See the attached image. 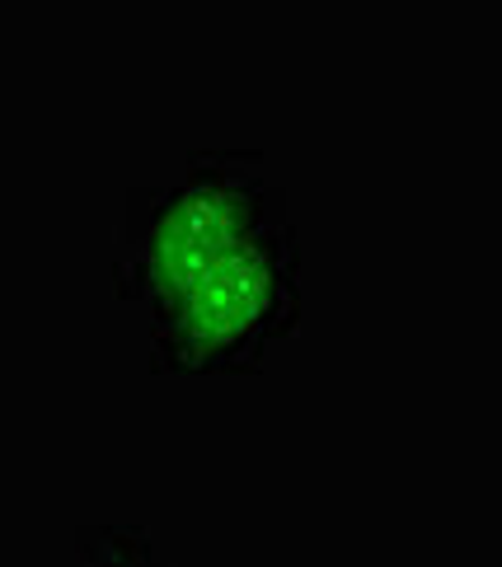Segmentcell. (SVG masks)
I'll return each mask as SVG.
<instances>
[{
    "mask_svg": "<svg viewBox=\"0 0 502 567\" xmlns=\"http://www.w3.org/2000/svg\"><path fill=\"white\" fill-rule=\"evenodd\" d=\"M300 254L287 220L254 230L245 245L193 281L174 306L151 315V352L174 375H245L300 319Z\"/></svg>",
    "mask_w": 502,
    "mask_h": 567,
    "instance_id": "1",
    "label": "cell"
},
{
    "mask_svg": "<svg viewBox=\"0 0 502 567\" xmlns=\"http://www.w3.org/2000/svg\"><path fill=\"white\" fill-rule=\"evenodd\" d=\"M283 220V202L249 155H203L188 174L151 197L132 220L117 258V291L146 315L174 306L216 258L245 245L254 230Z\"/></svg>",
    "mask_w": 502,
    "mask_h": 567,
    "instance_id": "2",
    "label": "cell"
}]
</instances>
